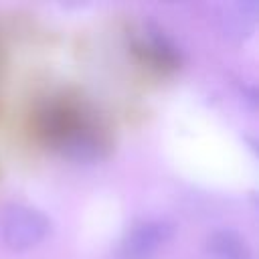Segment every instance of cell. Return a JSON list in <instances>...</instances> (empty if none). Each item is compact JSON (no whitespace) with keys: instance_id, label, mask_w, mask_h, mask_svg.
Listing matches in <instances>:
<instances>
[{"instance_id":"5b68a950","label":"cell","mask_w":259,"mask_h":259,"mask_svg":"<svg viewBox=\"0 0 259 259\" xmlns=\"http://www.w3.org/2000/svg\"><path fill=\"white\" fill-rule=\"evenodd\" d=\"M206 251L214 259H253L247 241L235 231H214L206 239Z\"/></svg>"},{"instance_id":"7a4b0ae2","label":"cell","mask_w":259,"mask_h":259,"mask_svg":"<svg viewBox=\"0 0 259 259\" xmlns=\"http://www.w3.org/2000/svg\"><path fill=\"white\" fill-rule=\"evenodd\" d=\"M51 233V221L28 204H8L0 217V237L12 251H28Z\"/></svg>"},{"instance_id":"277c9868","label":"cell","mask_w":259,"mask_h":259,"mask_svg":"<svg viewBox=\"0 0 259 259\" xmlns=\"http://www.w3.org/2000/svg\"><path fill=\"white\" fill-rule=\"evenodd\" d=\"M134 49H136V53H138L146 63H150L152 67L162 69V71H166V69H176L178 63H180V55H178L176 45H174L160 28L146 26V28L136 36Z\"/></svg>"},{"instance_id":"3957f363","label":"cell","mask_w":259,"mask_h":259,"mask_svg":"<svg viewBox=\"0 0 259 259\" xmlns=\"http://www.w3.org/2000/svg\"><path fill=\"white\" fill-rule=\"evenodd\" d=\"M174 235V227L164 219L136 221L121 237L115 259H152Z\"/></svg>"},{"instance_id":"6da1fadb","label":"cell","mask_w":259,"mask_h":259,"mask_svg":"<svg viewBox=\"0 0 259 259\" xmlns=\"http://www.w3.org/2000/svg\"><path fill=\"white\" fill-rule=\"evenodd\" d=\"M40 132L67 156L77 160H91L101 152V138L95 125L71 105H51L40 111Z\"/></svg>"}]
</instances>
